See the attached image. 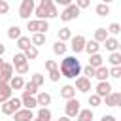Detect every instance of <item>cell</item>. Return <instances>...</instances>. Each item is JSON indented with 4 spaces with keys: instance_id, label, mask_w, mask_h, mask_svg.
I'll list each match as a JSON object with an SVG mask.
<instances>
[{
    "instance_id": "1",
    "label": "cell",
    "mask_w": 121,
    "mask_h": 121,
    "mask_svg": "<svg viewBox=\"0 0 121 121\" xmlns=\"http://www.w3.org/2000/svg\"><path fill=\"white\" fill-rule=\"evenodd\" d=\"M59 72H60L62 78H66V79H74L76 76L81 74V64H79V60H78L76 57L70 55V57H64V59L60 60Z\"/></svg>"
},
{
    "instance_id": "2",
    "label": "cell",
    "mask_w": 121,
    "mask_h": 121,
    "mask_svg": "<svg viewBox=\"0 0 121 121\" xmlns=\"http://www.w3.org/2000/svg\"><path fill=\"white\" fill-rule=\"evenodd\" d=\"M34 15L38 19H53L59 17V9L53 0H40V6L34 8Z\"/></svg>"
},
{
    "instance_id": "3",
    "label": "cell",
    "mask_w": 121,
    "mask_h": 121,
    "mask_svg": "<svg viewBox=\"0 0 121 121\" xmlns=\"http://www.w3.org/2000/svg\"><path fill=\"white\" fill-rule=\"evenodd\" d=\"M19 108H23V104H21V98H17V96L8 98V100L2 102V106H0V110H2L4 115H13Z\"/></svg>"
},
{
    "instance_id": "4",
    "label": "cell",
    "mask_w": 121,
    "mask_h": 121,
    "mask_svg": "<svg viewBox=\"0 0 121 121\" xmlns=\"http://www.w3.org/2000/svg\"><path fill=\"white\" fill-rule=\"evenodd\" d=\"M79 11H81V9H79V8H78V6L72 2V4H68V6H66L62 11H60V19H62L64 23L74 21V19H78V17H79Z\"/></svg>"
},
{
    "instance_id": "5",
    "label": "cell",
    "mask_w": 121,
    "mask_h": 121,
    "mask_svg": "<svg viewBox=\"0 0 121 121\" xmlns=\"http://www.w3.org/2000/svg\"><path fill=\"white\" fill-rule=\"evenodd\" d=\"M34 0H23L19 6V17L21 19H30V15L34 13Z\"/></svg>"
},
{
    "instance_id": "6",
    "label": "cell",
    "mask_w": 121,
    "mask_h": 121,
    "mask_svg": "<svg viewBox=\"0 0 121 121\" xmlns=\"http://www.w3.org/2000/svg\"><path fill=\"white\" fill-rule=\"evenodd\" d=\"M79 100L74 96V98H68L66 100V106H64V115H68V117H76V113L79 112Z\"/></svg>"
},
{
    "instance_id": "7",
    "label": "cell",
    "mask_w": 121,
    "mask_h": 121,
    "mask_svg": "<svg viewBox=\"0 0 121 121\" xmlns=\"http://www.w3.org/2000/svg\"><path fill=\"white\" fill-rule=\"evenodd\" d=\"M85 36H81V34H76V36H72L70 38V47H72V51L78 55V53H81L83 51V47H85Z\"/></svg>"
},
{
    "instance_id": "8",
    "label": "cell",
    "mask_w": 121,
    "mask_h": 121,
    "mask_svg": "<svg viewBox=\"0 0 121 121\" xmlns=\"http://www.w3.org/2000/svg\"><path fill=\"white\" fill-rule=\"evenodd\" d=\"M104 102H106V106H110V108H117V106L121 104V93H119V91H110V93L104 96Z\"/></svg>"
},
{
    "instance_id": "9",
    "label": "cell",
    "mask_w": 121,
    "mask_h": 121,
    "mask_svg": "<svg viewBox=\"0 0 121 121\" xmlns=\"http://www.w3.org/2000/svg\"><path fill=\"white\" fill-rule=\"evenodd\" d=\"M74 87H76V91H79V93H89V91H91V79L85 78V76H78Z\"/></svg>"
},
{
    "instance_id": "10",
    "label": "cell",
    "mask_w": 121,
    "mask_h": 121,
    "mask_svg": "<svg viewBox=\"0 0 121 121\" xmlns=\"http://www.w3.org/2000/svg\"><path fill=\"white\" fill-rule=\"evenodd\" d=\"M21 104H23V108H28V110H34V108H38V100H36V95H30V93H25V91H23V96H21Z\"/></svg>"
},
{
    "instance_id": "11",
    "label": "cell",
    "mask_w": 121,
    "mask_h": 121,
    "mask_svg": "<svg viewBox=\"0 0 121 121\" xmlns=\"http://www.w3.org/2000/svg\"><path fill=\"white\" fill-rule=\"evenodd\" d=\"M13 119H15V121H32V119H34V112L28 110V108H19V110L13 113Z\"/></svg>"
},
{
    "instance_id": "12",
    "label": "cell",
    "mask_w": 121,
    "mask_h": 121,
    "mask_svg": "<svg viewBox=\"0 0 121 121\" xmlns=\"http://www.w3.org/2000/svg\"><path fill=\"white\" fill-rule=\"evenodd\" d=\"M11 76H13V64L4 62V64H2V68H0V81L8 83V81L11 79Z\"/></svg>"
},
{
    "instance_id": "13",
    "label": "cell",
    "mask_w": 121,
    "mask_h": 121,
    "mask_svg": "<svg viewBox=\"0 0 121 121\" xmlns=\"http://www.w3.org/2000/svg\"><path fill=\"white\" fill-rule=\"evenodd\" d=\"M110 91H112V85H110V81H108V79H106V81H98V83H96V87H95V93H96L100 98H104Z\"/></svg>"
},
{
    "instance_id": "14",
    "label": "cell",
    "mask_w": 121,
    "mask_h": 121,
    "mask_svg": "<svg viewBox=\"0 0 121 121\" xmlns=\"http://www.w3.org/2000/svg\"><path fill=\"white\" fill-rule=\"evenodd\" d=\"M13 96V89L9 87V83H4V81H0V104L2 102H6L8 98H11Z\"/></svg>"
},
{
    "instance_id": "15",
    "label": "cell",
    "mask_w": 121,
    "mask_h": 121,
    "mask_svg": "<svg viewBox=\"0 0 121 121\" xmlns=\"http://www.w3.org/2000/svg\"><path fill=\"white\" fill-rule=\"evenodd\" d=\"M93 117H95V113L91 108H85V110L79 108V112L76 113V121H93Z\"/></svg>"
},
{
    "instance_id": "16",
    "label": "cell",
    "mask_w": 121,
    "mask_h": 121,
    "mask_svg": "<svg viewBox=\"0 0 121 121\" xmlns=\"http://www.w3.org/2000/svg\"><path fill=\"white\" fill-rule=\"evenodd\" d=\"M102 43H104V47H106L108 51H117V47H119V40H117L115 36H108Z\"/></svg>"
},
{
    "instance_id": "17",
    "label": "cell",
    "mask_w": 121,
    "mask_h": 121,
    "mask_svg": "<svg viewBox=\"0 0 121 121\" xmlns=\"http://www.w3.org/2000/svg\"><path fill=\"white\" fill-rule=\"evenodd\" d=\"M108 76H110V68H106L104 64L98 66V68H95V78H96L98 81H106Z\"/></svg>"
},
{
    "instance_id": "18",
    "label": "cell",
    "mask_w": 121,
    "mask_h": 121,
    "mask_svg": "<svg viewBox=\"0 0 121 121\" xmlns=\"http://www.w3.org/2000/svg\"><path fill=\"white\" fill-rule=\"evenodd\" d=\"M36 100H38V106H49L53 98H51V95H49V93L42 91V93H36Z\"/></svg>"
},
{
    "instance_id": "19",
    "label": "cell",
    "mask_w": 121,
    "mask_h": 121,
    "mask_svg": "<svg viewBox=\"0 0 121 121\" xmlns=\"http://www.w3.org/2000/svg\"><path fill=\"white\" fill-rule=\"evenodd\" d=\"M45 40H47V38H45L43 32H32V36H30V43L36 45V47H38V45H43Z\"/></svg>"
},
{
    "instance_id": "20",
    "label": "cell",
    "mask_w": 121,
    "mask_h": 121,
    "mask_svg": "<svg viewBox=\"0 0 121 121\" xmlns=\"http://www.w3.org/2000/svg\"><path fill=\"white\" fill-rule=\"evenodd\" d=\"M8 83H9V87H11L13 91H19V89H23L25 79H23V76H11V79H9Z\"/></svg>"
},
{
    "instance_id": "21",
    "label": "cell",
    "mask_w": 121,
    "mask_h": 121,
    "mask_svg": "<svg viewBox=\"0 0 121 121\" xmlns=\"http://www.w3.org/2000/svg\"><path fill=\"white\" fill-rule=\"evenodd\" d=\"M36 117H38L40 121H51V117H53V115H51V110H49L47 106H40V108H38V115H36Z\"/></svg>"
},
{
    "instance_id": "22",
    "label": "cell",
    "mask_w": 121,
    "mask_h": 121,
    "mask_svg": "<svg viewBox=\"0 0 121 121\" xmlns=\"http://www.w3.org/2000/svg\"><path fill=\"white\" fill-rule=\"evenodd\" d=\"M83 51H87L89 55H93V53H98V51H100V43H98V42H95V40H89V42H85V47H83Z\"/></svg>"
},
{
    "instance_id": "23",
    "label": "cell",
    "mask_w": 121,
    "mask_h": 121,
    "mask_svg": "<svg viewBox=\"0 0 121 121\" xmlns=\"http://www.w3.org/2000/svg\"><path fill=\"white\" fill-rule=\"evenodd\" d=\"M60 96H62L64 100L74 98V96H76V87H74V85H64V87L60 89Z\"/></svg>"
},
{
    "instance_id": "24",
    "label": "cell",
    "mask_w": 121,
    "mask_h": 121,
    "mask_svg": "<svg viewBox=\"0 0 121 121\" xmlns=\"http://www.w3.org/2000/svg\"><path fill=\"white\" fill-rule=\"evenodd\" d=\"M95 11H96V15H98V17H108V15H110V4L100 2V4H96Z\"/></svg>"
},
{
    "instance_id": "25",
    "label": "cell",
    "mask_w": 121,
    "mask_h": 121,
    "mask_svg": "<svg viewBox=\"0 0 121 121\" xmlns=\"http://www.w3.org/2000/svg\"><path fill=\"white\" fill-rule=\"evenodd\" d=\"M102 62H104V59L100 57V53H93V55H89V66L98 68V66H102Z\"/></svg>"
},
{
    "instance_id": "26",
    "label": "cell",
    "mask_w": 121,
    "mask_h": 121,
    "mask_svg": "<svg viewBox=\"0 0 121 121\" xmlns=\"http://www.w3.org/2000/svg\"><path fill=\"white\" fill-rule=\"evenodd\" d=\"M106 38H108V30H106L104 26H100V28H96V30H95V38H93L95 42L102 43V42H104Z\"/></svg>"
},
{
    "instance_id": "27",
    "label": "cell",
    "mask_w": 121,
    "mask_h": 121,
    "mask_svg": "<svg viewBox=\"0 0 121 121\" xmlns=\"http://www.w3.org/2000/svg\"><path fill=\"white\" fill-rule=\"evenodd\" d=\"M23 53H25V57H26L28 60H34V59H38V47H36V45H32V43H30V45H28V47H26Z\"/></svg>"
},
{
    "instance_id": "28",
    "label": "cell",
    "mask_w": 121,
    "mask_h": 121,
    "mask_svg": "<svg viewBox=\"0 0 121 121\" xmlns=\"http://www.w3.org/2000/svg\"><path fill=\"white\" fill-rule=\"evenodd\" d=\"M53 53H55V55H64V53H66V42L57 40V42L53 43Z\"/></svg>"
},
{
    "instance_id": "29",
    "label": "cell",
    "mask_w": 121,
    "mask_h": 121,
    "mask_svg": "<svg viewBox=\"0 0 121 121\" xmlns=\"http://www.w3.org/2000/svg\"><path fill=\"white\" fill-rule=\"evenodd\" d=\"M19 36H23V34H21V28H19L17 25H11V26L8 28V38H9V40H17Z\"/></svg>"
},
{
    "instance_id": "30",
    "label": "cell",
    "mask_w": 121,
    "mask_h": 121,
    "mask_svg": "<svg viewBox=\"0 0 121 121\" xmlns=\"http://www.w3.org/2000/svg\"><path fill=\"white\" fill-rule=\"evenodd\" d=\"M57 36H59L60 42H68V40L72 38V30H70L68 26H64V28H60V30L57 32Z\"/></svg>"
},
{
    "instance_id": "31",
    "label": "cell",
    "mask_w": 121,
    "mask_h": 121,
    "mask_svg": "<svg viewBox=\"0 0 121 121\" xmlns=\"http://www.w3.org/2000/svg\"><path fill=\"white\" fill-rule=\"evenodd\" d=\"M28 45H30V38H28V36H19V38H17V47H19L21 51H25Z\"/></svg>"
},
{
    "instance_id": "32",
    "label": "cell",
    "mask_w": 121,
    "mask_h": 121,
    "mask_svg": "<svg viewBox=\"0 0 121 121\" xmlns=\"http://www.w3.org/2000/svg\"><path fill=\"white\" fill-rule=\"evenodd\" d=\"M110 64L112 66H121V53L119 51H112V55H110Z\"/></svg>"
},
{
    "instance_id": "33",
    "label": "cell",
    "mask_w": 121,
    "mask_h": 121,
    "mask_svg": "<svg viewBox=\"0 0 121 121\" xmlns=\"http://www.w3.org/2000/svg\"><path fill=\"white\" fill-rule=\"evenodd\" d=\"M25 62H28V59L25 57V53H23V51H21V53H15V55H13V62H11L13 66H19V64H25Z\"/></svg>"
},
{
    "instance_id": "34",
    "label": "cell",
    "mask_w": 121,
    "mask_h": 121,
    "mask_svg": "<svg viewBox=\"0 0 121 121\" xmlns=\"http://www.w3.org/2000/svg\"><path fill=\"white\" fill-rule=\"evenodd\" d=\"M100 102H102V98L96 95V93H93V95H89V106H93V108H96V106H100Z\"/></svg>"
},
{
    "instance_id": "35",
    "label": "cell",
    "mask_w": 121,
    "mask_h": 121,
    "mask_svg": "<svg viewBox=\"0 0 121 121\" xmlns=\"http://www.w3.org/2000/svg\"><path fill=\"white\" fill-rule=\"evenodd\" d=\"M49 30V23H47V19H38V32H47Z\"/></svg>"
},
{
    "instance_id": "36",
    "label": "cell",
    "mask_w": 121,
    "mask_h": 121,
    "mask_svg": "<svg viewBox=\"0 0 121 121\" xmlns=\"http://www.w3.org/2000/svg\"><path fill=\"white\" fill-rule=\"evenodd\" d=\"M26 28L30 32H38V19H26Z\"/></svg>"
},
{
    "instance_id": "37",
    "label": "cell",
    "mask_w": 121,
    "mask_h": 121,
    "mask_svg": "<svg viewBox=\"0 0 121 121\" xmlns=\"http://www.w3.org/2000/svg\"><path fill=\"white\" fill-rule=\"evenodd\" d=\"M106 30H108L110 34H113V36H117V34L121 32V25H119V23H112V25H110V26H108Z\"/></svg>"
},
{
    "instance_id": "38",
    "label": "cell",
    "mask_w": 121,
    "mask_h": 121,
    "mask_svg": "<svg viewBox=\"0 0 121 121\" xmlns=\"http://www.w3.org/2000/svg\"><path fill=\"white\" fill-rule=\"evenodd\" d=\"M23 89H25V93H30V95H36V93H38V87H36L32 81L25 83V85H23Z\"/></svg>"
},
{
    "instance_id": "39",
    "label": "cell",
    "mask_w": 121,
    "mask_h": 121,
    "mask_svg": "<svg viewBox=\"0 0 121 121\" xmlns=\"http://www.w3.org/2000/svg\"><path fill=\"white\" fill-rule=\"evenodd\" d=\"M13 68H15V72H17V76H25V74L28 72V62L19 64V66H13Z\"/></svg>"
},
{
    "instance_id": "40",
    "label": "cell",
    "mask_w": 121,
    "mask_h": 121,
    "mask_svg": "<svg viewBox=\"0 0 121 121\" xmlns=\"http://www.w3.org/2000/svg\"><path fill=\"white\" fill-rule=\"evenodd\" d=\"M81 72H83V76H85V78H89V79H91V78H95V68H93V66H89V64H87V66H83V68H81Z\"/></svg>"
},
{
    "instance_id": "41",
    "label": "cell",
    "mask_w": 121,
    "mask_h": 121,
    "mask_svg": "<svg viewBox=\"0 0 121 121\" xmlns=\"http://www.w3.org/2000/svg\"><path fill=\"white\" fill-rule=\"evenodd\" d=\"M43 79H45V78H43L42 74H32V78H30V81H32L36 87H40V85L43 83Z\"/></svg>"
},
{
    "instance_id": "42",
    "label": "cell",
    "mask_w": 121,
    "mask_h": 121,
    "mask_svg": "<svg viewBox=\"0 0 121 121\" xmlns=\"http://www.w3.org/2000/svg\"><path fill=\"white\" fill-rule=\"evenodd\" d=\"M49 79H51V81H59V79H60V72H59V68L49 70Z\"/></svg>"
},
{
    "instance_id": "43",
    "label": "cell",
    "mask_w": 121,
    "mask_h": 121,
    "mask_svg": "<svg viewBox=\"0 0 121 121\" xmlns=\"http://www.w3.org/2000/svg\"><path fill=\"white\" fill-rule=\"evenodd\" d=\"M9 11V4L6 0H0V15H6Z\"/></svg>"
},
{
    "instance_id": "44",
    "label": "cell",
    "mask_w": 121,
    "mask_h": 121,
    "mask_svg": "<svg viewBox=\"0 0 121 121\" xmlns=\"http://www.w3.org/2000/svg\"><path fill=\"white\" fill-rule=\"evenodd\" d=\"M110 76H112V78H121V66H112Z\"/></svg>"
},
{
    "instance_id": "45",
    "label": "cell",
    "mask_w": 121,
    "mask_h": 121,
    "mask_svg": "<svg viewBox=\"0 0 121 121\" xmlns=\"http://www.w3.org/2000/svg\"><path fill=\"white\" fill-rule=\"evenodd\" d=\"M76 6H78L79 9H85V8L91 6V0H76Z\"/></svg>"
},
{
    "instance_id": "46",
    "label": "cell",
    "mask_w": 121,
    "mask_h": 121,
    "mask_svg": "<svg viewBox=\"0 0 121 121\" xmlns=\"http://www.w3.org/2000/svg\"><path fill=\"white\" fill-rule=\"evenodd\" d=\"M55 68H59L55 60H45V70H47V72H49V70H55Z\"/></svg>"
},
{
    "instance_id": "47",
    "label": "cell",
    "mask_w": 121,
    "mask_h": 121,
    "mask_svg": "<svg viewBox=\"0 0 121 121\" xmlns=\"http://www.w3.org/2000/svg\"><path fill=\"white\" fill-rule=\"evenodd\" d=\"M55 2V6H62V8H66L68 4H72V0H53Z\"/></svg>"
},
{
    "instance_id": "48",
    "label": "cell",
    "mask_w": 121,
    "mask_h": 121,
    "mask_svg": "<svg viewBox=\"0 0 121 121\" xmlns=\"http://www.w3.org/2000/svg\"><path fill=\"white\" fill-rule=\"evenodd\" d=\"M100 121H115V117H113V115H102Z\"/></svg>"
},
{
    "instance_id": "49",
    "label": "cell",
    "mask_w": 121,
    "mask_h": 121,
    "mask_svg": "<svg viewBox=\"0 0 121 121\" xmlns=\"http://www.w3.org/2000/svg\"><path fill=\"white\" fill-rule=\"evenodd\" d=\"M57 121H72V117H68V115H62V117H59Z\"/></svg>"
},
{
    "instance_id": "50",
    "label": "cell",
    "mask_w": 121,
    "mask_h": 121,
    "mask_svg": "<svg viewBox=\"0 0 121 121\" xmlns=\"http://www.w3.org/2000/svg\"><path fill=\"white\" fill-rule=\"evenodd\" d=\"M4 53H6V45H4V43H0V57H2Z\"/></svg>"
},
{
    "instance_id": "51",
    "label": "cell",
    "mask_w": 121,
    "mask_h": 121,
    "mask_svg": "<svg viewBox=\"0 0 121 121\" xmlns=\"http://www.w3.org/2000/svg\"><path fill=\"white\" fill-rule=\"evenodd\" d=\"M102 2H104V4H112L113 0H102Z\"/></svg>"
},
{
    "instance_id": "52",
    "label": "cell",
    "mask_w": 121,
    "mask_h": 121,
    "mask_svg": "<svg viewBox=\"0 0 121 121\" xmlns=\"http://www.w3.org/2000/svg\"><path fill=\"white\" fill-rule=\"evenodd\" d=\"M2 64H4V59H2V57H0V68H2Z\"/></svg>"
},
{
    "instance_id": "53",
    "label": "cell",
    "mask_w": 121,
    "mask_h": 121,
    "mask_svg": "<svg viewBox=\"0 0 121 121\" xmlns=\"http://www.w3.org/2000/svg\"><path fill=\"white\" fill-rule=\"evenodd\" d=\"M32 121H40V119H38V117H34V119H32Z\"/></svg>"
},
{
    "instance_id": "54",
    "label": "cell",
    "mask_w": 121,
    "mask_h": 121,
    "mask_svg": "<svg viewBox=\"0 0 121 121\" xmlns=\"http://www.w3.org/2000/svg\"><path fill=\"white\" fill-rule=\"evenodd\" d=\"M51 121H53V119H51Z\"/></svg>"
}]
</instances>
